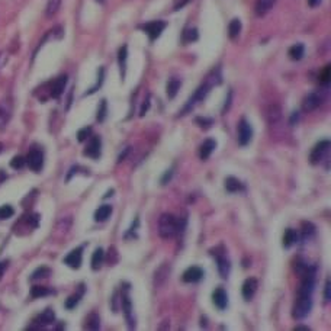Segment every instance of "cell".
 I'll use <instances>...</instances> for the list:
<instances>
[{
    "instance_id": "cell-1",
    "label": "cell",
    "mask_w": 331,
    "mask_h": 331,
    "mask_svg": "<svg viewBox=\"0 0 331 331\" xmlns=\"http://www.w3.org/2000/svg\"><path fill=\"white\" fill-rule=\"evenodd\" d=\"M221 82H222L221 70L220 69H214V70L208 74V77L205 79V82H204V83L196 89V92L191 96V99L188 101V104L185 105V108L180 112V116L186 115L188 112H191V110L193 109L198 104L204 102L205 98L209 95L211 89L215 87V86H218V85H221Z\"/></svg>"
},
{
    "instance_id": "cell-2",
    "label": "cell",
    "mask_w": 331,
    "mask_h": 331,
    "mask_svg": "<svg viewBox=\"0 0 331 331\" xmlns=\"http://www.w3.org/2000/svg\"><path fill=\"white\" fill-rule=\"evenodd\" d=\"M183 229V225L180 220H177L172 214H163L158 220V234L164 240H170L174 235H177Z\"/></svg>"
},
{
    "instance_id": "cell-3",
    "label": "cell",
    "mask_w": 331,
    "mask_h": 331,
    "mask_svg": "<svg viewBox=\"0 0 331 331\" xmlns=\"http://www.w3.org/2000/svg\"><path fill=\"white\" fill-rule=\"evenodd\" d=\"M67 80H69L67 74H61V76H58L57 79H54V80L48 82L47 85H44V87L47 89L45 101H47V99H58V98L64 93Z\"/></svg>"
},
{
    "instance_id": "cell-4",
    "label": "cell",
    "mask_w": 331,
    "mask_h": 331,
    "mask_svg": "<svg viewBox=\"0 0 331 331\" xmlns=\"http://www.w3.org/2000/svg\"><path fill=\"white\" fill-rule=\"evenodd\" d=\"M211 254L215 257L217 260V264H218V272H220L221 278L222 279H226L229 272H231V261L226 256V250L220 245V247H215L211 250Z\"/></svg>"
},
{
    "instance_id": "cell-5",
    "label": "cell",
    "mask_w": 331,
    "mask_h": 331,
    "mask_svg": "<svg viewBox=\"0 0 331 331\" xmlns=\"http://www.w3.org/2000/svg\"><path fill=\"white\" fill-rule=\"evenodd\" d=\"M313 310V296L296 295V301L294 305V318L304 320Z\"/></svg>"
},
{
    "instance_id": "cell-6",
    "label": "cell",
    "mask_w": 331,
    "mask_h": 331,
    "mask_svg": "<svg viewBox=\"0 0 331 331\" xmlns=\"http://www.w3.org/2000/svg\"><path fill=\"white\" fill-rule=\"evenodd\" d=\"M324 99H326V92L324 90H317V92L308 93L302 99V110L304 112H313V110L318 109L323 105Z\"/></svg>"
},
{
    "instance_id": "cell-7",
    "label": "cell",
    "mask_w": 331,
    "mask_h": 331,
    "mask_svg": "<svg viewBox=\"0 0 331 331\" xmlns=\"http://www.w3.org/2000/svg\"><path fill=\"white\" fill-rule=\"evenodd\" d=\"M253 139V128L245 118H241L237 125V141L241 147H245Z\"/></svg>"
},
{
    "instance_id": "cell-8",
    "label": "cell",
    "mask_w": 331,
    "mask_h": 331,
    "mask_svg": "<svg viewBox=\"0 0 331 331\" xmlns=\"http://www.w3.org/2000/svg\"><path fill=\"white\" fill-rule=\"evenodd\" d=\"M330 141L329 139H324V141H320L311 151V156H310V160L313 164H320L323 163L324 160L329 161V153H330Z\"/></svg>"
},
{
    "instance_id": "cell-9",
    "label": "cell",
    "mask_w": 331,
    "mask_h": 331,
    "mask_svg": "<svg viewBox=\"0 0 331 331\" xmlns=\"http://www.w3.org/2000/svg\"><path fill=\"white\" fill-rule=\"evenodd\" d=\"M150 38V41H156L161 36L163 31L167 28V22L166 20H151V22H145L144 25L139 26Z\"/></svg>"
},
{
    "instance_id": "cell-10",
    "label": "cell",
    "mask_w": 331,
    "mask_h": 331,
    "mask_svg": "<svg viewBox=\"0 0 331 331\" xmlns=\"http://www.w3.org/2000/svg\"><path fill=\"white\" fill-rule=\"evenodd\" d=\"M87 144H86V148L83 151V154L92 160H98L101 158L102 156V139L99 135H90L87 139Z\"/></svg>"
},
{
    "instance_id": "cell-11",
    "label": "cell",
    "mask_w": 331,
    "mask_h": 331,
    "mask_svg": "<svg viewBox=\"0 0 331 331\" xmlns=\"http://www.w3.org/2000/svg\"><path fill=\"white\" fill-rule=\"evenodd\" d=\"M121 307H122V311L125 314V318H126V323L129 326V329H134L135 327V318L132 315V302H131V298H129V288H125L122 291V296H121Z\"/></svg>"
},
{
    "instance_id": "cell-12",
    "label": "cell",
    "mask_w": 331,
    "mask_h": 331,
    "mask_svg": "<svg viewBox=\"0 0 331 331\" xmlns=\"http://www.w3.org/2000/svg\"><path fill=\"white\" fill-rule=\"evenodd\" d=\"M54 321H55V314H54V310L47 308L42 314L36 315V317L32 320V324H31L28 329H31V330H35V329H44V327H47V326L54 324Z\"/></svg>"
},
{
    "instance_id": "cell-13",
    "label": "cell",
    "mask_w": 331,
    "mask_h": 331,
    "mask_svg": "<svg viewBox=\"0 0 331 331\" xmlns=\"http://www.w3.org/2000/svg\"><path fill=\"white\" fill-rule=\"evenodd\" d=\"M39 224V215L38 214H26L23 215L20 220L17 221L13 226V231L16 234H19L20 229H28V231H32L38 226Z\"/></svg>"
},
{
    "instance_id": "cell-14",
    "label": "cell",
    "mask_w": 331,
    "mask_h": 331,
    "mask_svg": "<svg viewBox=\"0 0 331 331\" xmlns=\"http://www.w3.org/2000/svg\"><path fill=\"white\" fill-rule=\"evenodd\" d=\"M25 160H26L28 167L35 173H39L44 167V154L41 150H35V148L31 150L28 153V156L25 157Z\"/></svg>"
},
{
    "instance_id": "cell-15",
    "label": "cell",
    "mask_w": 331,
    "mask_h": 331,
    "mask_svg": "<svg viewBox=\"0 0 331 331\" xmlns=\"http://www.w3.org/2000/svg\"><path fill=\"white\" fill-rule=\"evenodd\" d=\"M82 261H83V247H77V248L71 250V251L63 259V263L67 264L70 269H80Z\"/></svg>"
},
{
    "instance_id": "cell-16",
    "label": "cell",
    "mask_w": 331,
    "mask_h": 331,
    "mask_svg": "<svg viewBox=\"0 0 331 331\" xmlns=\"http://www.w3.org/2000/svg\"><path fill=\"white\" fill-rule=\"evenodd\" d=\"M13 112V105L10 99H4L0 102V129H4L6 125L9 123Z\"/></svg>"
},
{
    "instance_id": "cell-17",
    "label": "cell",
    "mask_w": 331,
    "mask_h": 331,
    "mask_svg": "<svg viewBox=\"0 0 331 331\" xmlns=\"http://www.w3.org/2000/svg\"><path fill=\"white\" fill-rule=\"evenodd\" d=\"M204 275L205 273H204V270L201 267L192 266V267H189V269L185 270V273L182 276V280L186 282V283H196V282H199L204 278Z\"/></svg>"
},
{
    "instance_id": "cell-18",
    "label": "cell",
    "mask_w": 331,
    "mask_h": 331,
    "mask_svg": "<svg viewBox=\"0 0 331 331\" xmlns=\"http://www.w3.org/2000/svg\"><path fill=\"white\" fill-rule=\"evenodd\" d=\"M257 288H259L257 279H254V278H248V279H245V280H244V283H243V288H241L243 298H244L245 301H250V299L254 296V294H256Z\"/></svg>"
},
{
    "instance_id": "cell-19",
    "label": "cell",
    "mask_w": 331,
    "mask_h": 331,
    "mask_svg": "<svg viewBox=\"0 0 331 331\" xmlns=\"http://www.w3.org/2000/svg\"><path fill=\"white\" fill-rule=\"evenodd\" d=\"M212 302H214V305L218 310H221V311H224L228 307V295H226V292H225L224 288H217L214 291V294H212Z\"/></svg>"
},
{
    "instance_id": "cell-20",
    "label": "cell",
    "mask_w": 331,
    "mask_h": 331,
    "mask_svg": "<svg viewBox=\"0 0 331 331\" xmlns=\"http://www.w3.org/2000/svg\"><path fill=\"white\" fill-rule=\"evenodd\" d=\"M275 4H276V0H256L254 12L259 17H261V16L267 15Z\"/></svg>"
},
{
    "instance_id": "cell-21",
    "label": "cell",
    "mask_w": 331,
    "mask_h": 331,
    "mask_svg": "<svg viewBox=\"0 0 331 331\" xmlns=\"http://www.w3.org/2000/svg\"><path fill=\"white\" fill-rule=\"evenodd\" d=\"M217 148V141L215 139H205L202 144H201V147H199V157L202 158V160H208L209 158V156L214 153V150Z\"/></svg>"
},
{
    "instance_id": "cell-22",
    "label": "cell",
    "mask_w": 331,
    "mask_h": 331,
    "mask_svg": "<svg viewBox=\"0 0 331 331\" xmlns=\"http://www.w3.org/2000/svg\"><path fill=\"white\" fill-rule=\"evenodd\" d=\"M180 87H182V80H180V79H177V77H172V79H169V82H167V85H166V93H167V98H169V99H174V98H176V95L179 93Z\"/></svg>"
},
{
    "instance_id": "cell-23",
    "label": "cell",
    "mask_w": 331,
    "mask_h": 331,
    "mask_svg": "<svg viewBox=\"0 0 331 331\" xmlns=\"http://www.w3.org/2000/svg\"><path fill=\"white\" fill-rule=\"evenodd\" d=\"M126 60H128V47L122 45L118 51V64H119L122 80H125V76H126Z\"/></svg>"
},
{
    "instance_id": "cell-24",
    "label": "cell",
    "mask_w": 331,
    "mask_h": 331,
    "mask_svg": "<svg viewBox=\"0 0 331 331\" xmlns=\"http://www.w3.org/2000/svg\"><path fill=\"white\" fill-rule=\"evenodd\" d=\"M267 121L270 126H276L282 121V110L279 105H270L267 109Z\"/></svg>"
},
{
    "instance_id": "cell-25",
    "label": "cell",
    "mask_w": 331,
    "mask_h": 331,
    "mask_svg": "<svg viewBox=\"0 0 331 331\" xmlns=\"http://www.w3.org/2000/svg\"><path fill=\"white\" fill-rule=\"evenodd\" d=\"M169 273H170V267H169L166 263H164L163 266H160V267L157 269L156 275H154V283H156V286H161V285L166 282Z\"/></svg>"
},
{
    "instance_id": "cell-26",
    "label": "cell",
    "mask_w": 331,
    "mask_h": 331,
    "mask_svg": "<svg viewBox=\"0 0 331 331\" xmlns=\"http://www.w3.org/2000/svg\"><path fill=\"white\" fill-rule=\"evenodd\" d=\"M304 54H305V47H304V44H295V45H292V47L289 48V51H288L289 58L294 60V61L302 60V58H304Z\"/></svg>"
},
{
    "instance_id": "cell-27",
    "label": "cell",
    "mask_w": 331,
    "mask_h": 331,
    "mask_svg": "<svg viewBox=\"0 0 331 331\" xmlns=\"http://www.w3.org/2000/svg\"><path fill=\"white\" fill-rule=\"evenodd\" d=\"M241 28H243L241 20L238 17H234L229 22V25H228V35H229V38L231 39H237L240 36V34H241Z\"/></svg>"
},
{
    "instance_id": "cell-28",
    "label": "cell",
    "mask_w": 331,
    "mask_h": 331,
    "mask_svg": "<svg viewBox=\"0 0 331 331\" xmlns=\"http://www.w3.org/2000/svg\"><path fill=\"white\" fill-rule=\"evenodd\" d=\"M224 186H225V191L229 192V193H235V192H240L243 189V183L237 177H232V176L225 179V185Z\"/></svg>"
},
{
    "instance_id": "cell-29",
    "label": "cell",
    "mask_w": 331,
    "mask_h": 331,
    "mask_svg": "<svg viewBox=\"0 0 331 331\" xmlns=\"http://www.w3.org/2000/svg\"><path fill=\"white\" fill-rule=\"evenodd\" d=\"M296 241H298V232L295 231V229H292V228H288V229H285V234H283V247H286V248H289V247H292L294 244H296Z\"/></svg>"
},
{
    "instance_id": "cell-30",
    "label": "cell",
    "mask_w": 331,
    "mask_h": 331,
    "mask_svg": "<svg viewBox=\"0 0 331 331\" xmlns=\"http://www.w3.org/2000/svg\"><path fill=\"white\" fill-rule=\"evenodd\" d=\"M104 261H105V253H104V248L98 247V248L95 250L93 256H92V269H93V270H99V269L102 267Z\"/></svg>"
},
{
    "instance_id": "cell-31",
    "label": "cell",
    "mask_w": 331,
    "mask_h": 331,
    "mask_svg": "<svg viewBox=\"0 0 331 331\" xmlns=\"http://www.w3.org/2000/svg\"><path fill=\"white\" fill-rule=\"evenodd\" d=\"M85 329L86 330H99L101 329V318L96 313H92L87 315L86 318V324H85Z\"/></svg>"
},
{
    "instance_id": "cell-32",
    "label": "cell",
    "mask_w": 331,
    "mask_h": 331,
    "mask_svg": "<svg viewBox=\"0 0 331 331\" xmlns=\"http://www.w3.org/2000/svg\"><path fill=\"white\" fill-rule=\"evenodd\" d=\"M112 214V207L110 205H102L96 209L95 212V221L98 222H105Z\"/></svg>"
},
{
    "instance_id": "cell-33",
    "label": "cell",
    "mask_w": 331,
    "mask_h": 331,
    "mask_svg": "<svg viewBox=\"0 0 331 331\" xmlns=\"http://www.w3.org/2000/svg\"><path fill=\"white\" fill-rule=\"evenodd\" d=\"M104 80H105V67H101L99 70H98V80H96V83H95V86L92 87V89H89L83 96H89V95H93V93H96L101 87H102V85H104Z\"/></svg>"
},
{
    "instance_id": "cell-34",
    "label": "cell",
    "mask_w": 331,
    "mask_h": 331,
    "mask_svg": "<svg viewBox=\"0 0 331 331\" xmlns=\"http://www.w3.org/2000/svg\"><path fill=\"white\" fill-rule=\"evenodd\" d=\"M52 294H54V291L50 289V288H45V286H32V289H31V298H34V299L48 296V295H52Z\"/></svg>"
},
{
    "instance_id": "cell-35",
    "label": "cell",
    "mask_w": 331,
    "mask_h": 331,
    "mask_svg": "<svg viewBox=\"0 0 331 331\" xmlns=\"http://www.w3.org/2000/svg\"><path fill=\"white\" fill-rule=\"evenodd\" d=\"M198 38H199V32H198V29L196 28H189V29H186L185 32H183V44L186 45V44H192V42H195V41H198Z\"/></svg>"
},
{
    "instance_id": "cell-36",
    "label": "cell",
    "mask_w": 331,
    "mask_h": 331,
    "mask_svg": "<svg viewBox=\"0 0 331 331\" xmlns=\"http://www.w3.org/2000/svg\"><path fill=\"white\" fill-rule=\"evenodd\" d=\"M60 6H61V0H48L47 7H45V16L52 17L58 12Z\"/></svg>"
},
{
    "instance_id": "cell-37",
    "label": "cell",
    "mask_w": 331,
    "mask_h": 331,
    "mask_svg": "<svg viewBox=\"0 0 331 331\" xmlns=\"http://www.w3.org/2000/svg\"><path fill=\"white\" fill-rule=\"evenodd\" d=\"M83 289L80 291V292H77V294H73L71 296H69L67 299H66V308L67 310H73V308H76V305L80 302V299H82V296H83Z\"/></svg>"
},
{
    "instance_id": "cell-38",
    "label": "cell",
    "mask_w": 331,
    "mask_h": 331,
    "mask_svg": "<svg viewBox=\"0 0 331 331\" xmlns=\"http://www.w3.org/2000/svg\"><path fill=\"white\" fill-rule=\"evenodd\" d=\"M314 232H315V226L311 222L302 224V241L304 243H307L311 238V235H314Z\"/></svg>"
},
{
    "instance_id": "cell-39",
    "label": "cell",
    "mask_w": 331,
    "mask_h": 331,
    "mask_svg": "<svg viewBox=\"0 0 331 331\" xmlns=\"http://www.w3.org/2000/svg\"><path fill=\"white\" fill-rule=\"evenodd\" d=\"M51 275V269H48V267H45V266H42V267H38L34 273H32V276H31V280H38V279H44V278H48Z\"/></svg>"
},
{
    "instance_id": "cell-40",
    "label": "cell",
    "mask_w": 331,
    "mask_h": 331,
    "mask_svg": "<svg viewBox=\"0 0 331 331\" xmlns=\"http://www.w3.org/2000/svg\"><path fill=\"white\" fill-rule=\"evenodd\" d=\"M106 115H108V102L106 99H102L101 101V105L98 108V113H96V119L99 122H104L106 119Z\"/></svg>"
},
{
    "instance_id": "cell-41",
    "label": "cell",
    "mask_w": 331,
    "mask_h": 331,
    "mask_svg": "<svg viewBox=\"0 0 331 331\" xmlns=\"http://www.w3.org/2000/svg\"><path fill=\"white\" fill-rule=\"evenodd\" d=\"M330 79H331V66L330 64H327L326 67H324V70L320 73V83L323 85V86H329V83H330Z\"/></svg>"
},
{
    "instance_id": "cell-42",
    "label": "cell",
    "mask_w": 331,
    "mask_h": 331,
    "mask_svg": "<svg viewBox=\"0 0 331 331\" xmlns=\"http://www.w3.org/2000/svg\"><path fill=\"white\" fill-rule=\"evenodd\" d=\"M15 215V209L10 205H3L0 207V221L9 220Z\"/></svg>"
},
{
    "instance_id": "cell-43",
    "label": "cell",
    "mask_w": 331,
    "mask_h": 331,
    "mask_svg": "<svg viewBox=\"0 0 331 331\" xmlns=\"http://www.w3.org/2000/svg\"><path fill=\"white\" fill-rule=\"evenodd\" d=\"M25 164H26V160H25L23 156H15L10 161V167L15 169V170H20Z\"/></svg>"
},
{
    "instance_id": "cell-44",
    "label": "cell",
    "mask_w": 331,
    "mask_h": 331,
    "mask_svg": "<svg viewBox=\"0 0 331 331\" xmlns=\"http://www.w3.org/2000/svg\"><path fill=\"white\" fill-rule=\"evenodd\" d=\"M90 134H92V128H90V126H85V128H82V129L77 132V139H79L80 142H83V141H86V139L90 137Z\"/></svg>"
},
{
    "instance_id": "cell-45",
    "label": "cell",
    "mask_w": 331,
    "mask_h": 331,
    "mask_svg": "<svg viewBox=\"0 0 331 331\" xmlns=\"http://www.w3.org/2000/svg\"><path fill=\"white\" fill-rule=\"evenodd\" d=\"M196 123L201 126V128H204V129H208V128H211V125L214 123V119H211V118H202V116H199V118H196Z\"/></svg>"
},
{
    "instance_id": "cell-46",
    "label": "cell",
    "mask_w": 331,
    "mask_h": 331,
    "mask_svg": "<svg viewBox=\"0 0 331 331\" xmlns=\"http://www.w3.org/2000/svg\"><path fill=\"white\" fill-rule=\"evenodd\" d=\"M148 109H150V95L144 99V102H142V105H141V109H139V116H144L147 112H148Z\"/></svg>"
},
{
    "instance_id": "cell-47",
    "label": "cell",
    "mask_w": 331,
    "mask_h": 331,
    "mask_svg": "<svg viewBox=\"0 0 331 331\" xmlns=\"http://www.w3.org/2000/svg\"><path fill=\"white\" fill-rule=\"evenodd\" d=\"M330 289H331L330 279H327V280H326V286H324V299H326V302H330L331 299Z\"/></svg>"
},
{
    "instance_id": "cell-48",
    "label": "cell",
    "mask_w": 331,
    "mask_h": 331,
    "mask_svg": "<svg viewBox=\"0 0 331 331\" xmlns=\"http://www.w3.org/2000/svg\"><path fill=\"white\" fill-rule=\"evenodd\" d=\"M7 60H9V55H7V52H4V51H0V70L7 64Z\"/></svg>"
},
{
    "instance_id": "cell-49",
    "label": "cell",
    "mask_w": 331,
    "mask_h": 331,
    "mask_svg": "<svg viewBox=\"0 0 331 331\" xmlns=\"http://www.w3.org/2000/svg\"><path fill=\"white\" fill-rule=\"evenodd\" d=\"M192 0H176V3H174V10H179V9H182V7H185L188 3H191Z\"/></svg>"
},
{
    "instance_id": "cell-50",
    "label": "cell",
    "mask_w": 331,
    "mask_h": 331,
    "mask_svg": "<svg viewBox=\"0 0 331 331\" xmlns=\"http://www.w3.org/2000/svg\"><path fill=\"white\" fill-rule=\"evenodd\" d=\"M172 176H173V170H167V173H166V174H164V177L161 179V185H166V183H167V180L170 182Z\"/></svg>"
},
{
    "instance_id": "cell-51",
    "label": "cell",
    "mask_w": 331,
    "mask_h": 331,
    "mask_svg": "<svg viewBox=\"0 0 331 331\" xmlns=\"http://www.w3.org/2000/svg\"><path fill=\"white\" fill-rule=\"evenodd\" d=\"M7 263L9 261H0V280H1V278H3V275H4V270L7 269Z\"/></svg>"
},
{
    "instance_id": "cell-52",
    "label": "cell",
    "mask_w": 331,
    "mask_h": 331,
    "mask_svg": "<svg viewBox=\"0 0 331 331\" xmlns=\"http://www.w3.org/2000/svg\"><path fill=\"white\" fill-rule=\"evenodd\" d=\"M231 98H232V92H228V98H226V101H225V106H224L222 112H225V110L229 109V105H231Z\"/></svg>"
},
{
    "instance_id": "cell-53",
    "label": "cell",
    "mask_w": 331,
    "mask_h": 331,
    "mask_svg": "<svg viewBox=\"0 0 331 331\" xmlns=\"http://www.w3.org/2000/svg\"><path fill=\"white\" fill-rule=\"evenodd\" d=\"M298 121H299V113H298V112H294L292 116H291L289 123H291V125H295V122H298Z\"/></svg>"
},
{
    "instance_id": "cell-54",
    "label": "cell",
    "mask_w": 331,
    "mask_h": 331,
    "mask_svg": "<svg viewBox=\"0 0 331 331\" xmlns=\"http://www.w3.org/2000/svg\"><path fill=\"white\" fill-rule=\"evenodd\" d=\"M321 1H323V0H308V6H310V7H317V6L321 4Z\"/></svg>"
},
{
    "instance_id": "cell-55",
    "label": "cell",
    "mask_w": 331,
    "mask_h": 331,
    "mask_svg": "<svg viewBox=\"0 0 331 331\" xmlns=\"http://www.w3.org/2000/svg\"><path fill=\"white\" fill-rule=\"evenodd\" d=\"M7 180V173L6 172H3V170H0V185L1 183H4Z\"/></svg>"
},
{
    "instance_id": "cell-56",
    "label": "cell",
    "mask_w": 331,
    "mask_h": 331,
    "mask_svg": "<svg viewBox=\"0 0 331 331\" xmlns=\"http://www.w3.org/2000/svg\"><path fill=\"white\" fill-rule=\"evenodd\" d=\"M128 153H129V147H128V148H125L123 154H121V156H119V158H118V163H121V161H122V160H123V158L126 157V154H128Z\"/></svg>"
},
{
    "instance_id": "cell-57",
    "label": "cell",
    "mask_w": 331,
    "mask_h": 331,
    "mask_svg": "<svg viewBox=\"0 0 331 331\" xmlns=\"http://www.w3.org/2000/svg\"><path fill=\"white\" fill-rule=\"evenodd\" d=\"M296 330H305V331H308L310 329L308 327H296Z\"/></svg>"
},
{
    "instance_id": "cell-58",
    "label": "cell",
    "mask_w": 331,
    "mask_h": 331,
    "mask_svg": "<svg viewBox=\"0 0 331 331\" xmlns=\"http://www.w3.org/2000/svg\"><path fill=\"white\" fill-rule=\"evenodd\" d=\"M1 151H3V144L0 142V153H1Z\"/></svg>"
},
{
    "instance_id": "cell-59",
    "label": "cell",
    "mask_w": 331,
    "mask_h": 331,
    "mask_svg": "<svg viewBox=\"0 0 331 331\" xmlns=\"http://www.w3.org/2000/svg\"><path fill=\"white\" fill-rule=\"evenodd\" d=\"M96 1H99V3H104L105 0H96Z\"/></svg>"
}]
</instances>
